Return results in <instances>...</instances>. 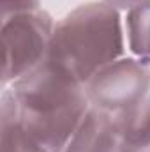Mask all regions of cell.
<instances>
[{
	"instance_id": "5b68a950",
	"label": "cell",
	"mask_w": 150,
	"mask_h": 152,
	"mask_svg": "<svg viewBox=\"0 0 150 152\" xmlns=\"http://www.w3.org/2000/svg\"><path fill=\"white\" fill-rule=\"evenodd\" d=\"M120 142L122 115L90 106L64 152H118Z\"/></svg>"
},
{
	"instance_id": "8992f818",
	"label": "cell",
	"mask_w": 150,
	"mask_h": 152,
	"mask_svg": "<svg viewBox=\"0 0 150 152\" xmlns=\"http://www.w3.org/2000/svg\"><path fill=\"white\" fill-rule=\"evenodd\" d=\"M118 152H150V96L122 115V142Z\"/></svg>"
},
{
	"instance_id": "7a4b0ae2",
	"label": "cell",
	"mask_w": 150,
	"mask_h": 152,
	"mask_svg": "<svg viewBox=\"0 0 150 152\" xmlns=\"http://www.w3.org/2000/svg\"><path fill=\"white\" fill-rule=\"evenodd\" d=\"M124 53L118 9L106 2H90L55 25L46 60L79 85H87L99 69L122 58Z\"/></svg>"
},
{
	"instance_id": "52a82bcc",
	"label": "cell",
	"mask_w": 150,
	"mask_h": 152,
	"mask_svg": "<svg viewBox=\"0 0 150 152\" xmlns=\"http://www.w3.org/2000/svg\"><path fill=\"white\" fill-rule=\"evenodd\" d=\"M125 28L131 53L150 66V0L127 11Z\"/></svg>"
},
{
	"instance_id": "3957f363",
	"label": "cell",
	"mask_w": 150,
	"mask_h": 152,
	"mask_svg": "<svg viewBox=\"0 0 150 152\" xmlns=\"http://www.w3.org/2000/svg\"><path fill=\"white\" fill-rule=\"evenodd\" d=\"M2 87L32 73L50 51L55 23L41 0H2Z\"/></svg>"
},
{
	"instance_id": "9c48e42d",
	"label": "cell",
	"mask_w": 150,
	"mask_h": 152,
	"mask_svg": "<svg viewBox=\"0 0 150 152\" xmlns=\"http://www.w3.org/2000/svg\"><path fill=\"white\" fill-rule=\"evenodd\" d=\"M108 5H111L115 9H125V11H129V9H133V7H136V5H140V4H143V2H147V0H104Z\"/></svg>"
},
{
	"instance_id": "ba28073f",
	"label": "cell",
	"mask_w": 150,
	"mask_h": 152,
	"mask_svg": "<svg viewBox=\"0 0 150 152\" xmlns=\"http://www.w3.org/2000/svg\"><path fill=\"white\" fill-rule=\"evenodd\" d=\"M0 152H50L34 142L5 110L0 112Z\"/></svg>"
},
{
	"instance_id": "277c9868",
	"label": "cell",
	"mask_w": 150,
	"mask_h": 152,
	"mask_svg": "<svg viewBox=\"0 0 150 152\" xmlns=\"http://www.w3.org/2000/svg\"><path fill=\"white\" fill-rule=\"evenodd\" d=\"M85 88L92 106L125 115L149 97L150 66L136 57H122L99 69Z\"/></svg>"
},
{
	"instance_id": "6da1fadb",
	"label": "cell",
	"mask_w": 150,
	"mask_h": 152,
	"mask_svg": "<svg viewBox=\"0 0 150 152\" xmlns=\"http://www.w3.org/2000/svg\"><path fill=\"white\" fill-rule=\"evenodd\" d=\"M90 106L85 85L48 60L5 87L2 94V110L50 152H64Z\"/></svg>"
}]
</instances>
